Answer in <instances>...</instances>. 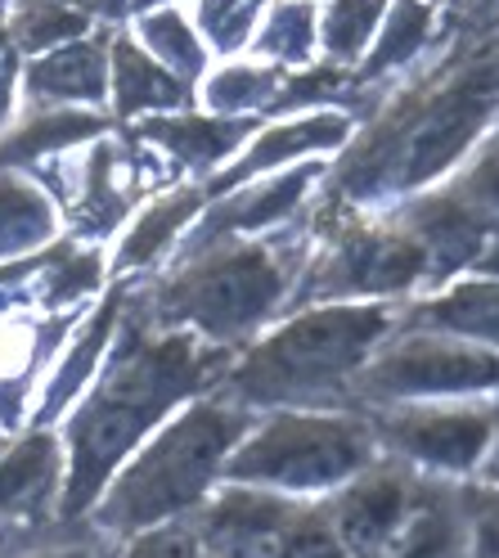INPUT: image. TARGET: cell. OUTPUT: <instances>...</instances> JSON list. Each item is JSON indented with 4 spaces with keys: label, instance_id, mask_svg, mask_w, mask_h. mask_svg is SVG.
<instances>
[{
    "label": "cell",
    "instance_id": "obj_8",
    "mask_svg": "<svg viewBox=\"0 0 499 558\" xmlns=\"http://www.w3.org/2000/svg\"><path fill=\"white\" fill-rule=\"evenodd\" d=\"M490 388H495L490 347H473L441 333H397V342L374 347V356L351 374L346 410L490 397Z\"/></svg>",
    "mask_w": 499,
    "mask_h": 558
},
{
    "label": "cell",
    "instance_id": "obj_11",
    "mask_svg": "<svg viewBox=\"0 0 499 558\" xmlns=\"http://www.w3.org/2000/svg\"><path fill=\"white\" fill-rule=\"evenodd\" d=\"M423 477H427L423 469L397 456H378L369 469H361L351 482L338 486V496L325 505L346 558H374L382 549V541L401 527V518L418 500Z\"/></svg>",
    "mask_w": 499,
    "mask_h": 558
},
{
    "label": "cell",
    "instance_id": "obj_36",
    "mask_svg": "<svg viewBox=\"0 0 499 558\" xmlns=\"http://www.w3.org/2000/svg\"><path fill=\"white\" fill-rule=\"evenodd\" d=\"M162 5H171V0H131V10H135V14H145V10H162Z\"/></svg>",
    "mask_w": 499,
    "mask_h": 558
},
{
    "label": "cell",
    "instance_id": "obj_26",
    "mask_svg": "<svg viewBox=\"0 0 499 558\" xmlns=\"http://www.w3.org/2000/svg\"><path fill=\"white\" fill-rule=\"evenodd\" d=\"M315 27H319V10L315 0H270L266 5V23L261 32H253V46L261 59H270L275 68H306L315 54Z\"/></svg>",
    "mask_w": 499,
    "mask_h": 558
},
{
    "label": "cell",
    "instance_id": "obj_28",
    "mask_svg": "<svg viewBox=\"0 0 499 558\" xmlns=\"http://www.w3.org/2000/svg\"><path fill=\"white\" fill-rule=\"evenodd\" d=\"M283 73L289 68H275V63H226L221 73L203 77V104L217 118H261Z\"/></svg>",
    "mask_w": 499,
    "mask_h": 558
},
{
    "label": "cell",
    "instance_id": "obj_31",
    "mask_svg": "<svg viewBox=\"0 0 499 558\" xmlns=\"http://www.w3.org/2000/svg\"><path fill=\"white\" fill-rule=\"evenodd\" d=\"M270 0H198V32L211 50L234 54L253 41L257 19Z\"/></svg>",
    "mask_w": 499,
    "mask_h": 558
},
{
    "label": "cell",
    "instance_id": "obj_7",
    "mask_svg": "<svg viewBox=\"0 0 499 558\" xmlns=\"http://www.w3.org/2000/svg\"><path fill=\"white\" fill-rule=\"evenodd\" d=\"M211 558H346L325 500L279 496L266 486H226L190 513Z\"/></svg>",
    "mask_w": 499,
    "mask_h": 558
},
{
    "label": "cell",
    "instance_id": "obj_22",
    "mask_svg": "<svg viewBox=\"0 0 499 558\" xmlns=\"http://www.w3.org/2000/svg\"><path fill=\"white\" fill-rule=\"evenodd\" d=\"M126 293H131V284H118L109 298L99 302V311L90 316V325L82 329V338H77L73 347H68L63 365L54 369L50 388L41 392V405H37V428H46L50 418H59L68 405L77 401V392L90 383L95 365L104 361V347H109V338L118 333V320H122V311H126Z\"/></svg>",
    "mask_w": 499,
    "mask_h": 558
},
{
    "label": "cell",
    "instance_id": "obj_4",
    "mask_svg": "<svg viewBox=\"0 0 499 558\" xmlns=\"http://www.w3.org/2000/svg\"><path fill=\"white\" fill-rule=\"evenodd\" d=\"M397 306L387 302H329L297 311L266 338L247 342L243 356L217 378V397L257 410H346L351 374L374 347L397 329Z\"/></svg>",
    "mask_w": 499,
    "mask_h": 558
},
{
    "label": "cell",
    "instance_id": "obj_23",
    "mask_svg": "<svg viewBox=\"0 0 499 558\" xmlns=\"http://www.w3.org/2000/svg\"><path fill=\"white\" fill-rule=\"evenodd\" d=\"M59 234V213L41 185L0 171V262H19Z\"/></svg>",
    "mask_w": 499,
    "mask_h": 558
},
{
    "label": "cell",
    "instance_id": "obj_34",
    "mask_svg": "<svg viewBox=\"0 0 499 558\" xmlns=\"http://www.w3.org/2000/svg\"><path fill=\"white\" fill-rule=\"evenodd\" d=\"M95 549H99V536H77V541H54V545L27 549L14 558H95Z\"/></svg>",
    "mask_w": 499,
    "mask_h": 558
},
{
    "label": "cell",
    "instance_id": "obj_33",
    "mask_svg": "<svg viewBox=\"0 0 499 558\" xmlns=\"http://www.w3.org/2000/svg\"><path fill=\"white\" fill-rule=\"evenodd\" d=\"M19 73H23V54L10 41L5 19H0V131H5L10 113H14V90H19Z\"/></svg>",
    "mask_w": 499,
    "mask_h": 558
},
{
    "label": "cell",
    "instance_id": "obj_27",
    "mask_svg": "<svg viewBox=\"0 0 499 558\" xmlns=\"http://www.w3.org/2000/svg\"><path fill=\"white\" fill-rule=\"evenodd\" d=\"M139 46H145L171 77H181L185 86H194L203 73H207V50L198 41L194 23L175 10V5H162V10H145L139 14Z\"/></svg>",
    "mask_w": 499,
    "mask_h": 558
},
{
    "label": "cell",
    "instance_id": "obj_24",
    "mask_svg": "<svg viewBox=\"0 0 499 558\" xmlns=\"http://www.w3.org/2000/svg\"><path fill=\"white\" fill-rule=\"evenodd\" d=\"M203 185H190V190H175L167 198H158L154 207H145V217L131 226V234L122 239V248L113 257V275H126V270H145L154 266L171 243L181 234L198 213H203Z\"/></svg>",
    "mask_w": 499,
    "mask_h": 558
},
{
    "label": "cell",
    "instance_id": "obj_13",
    "mask_svg": "<svg viewBox=\"0 0 499 558\" xmlns=\"http://www.w3.org/2000/svg\"><path fill=\"white\" fill-rule=\"evenodd\" d=\"M486 486H459L450 477L427 473L418 500L401 518V527L382 541L374 558H473V518Z\"/></svg>",
    "mask_w": 499,
    "mask_h": 558
},
{
    "label": "cell",
    "instance_id": "obj_17",
    "mask_svg": "<svg viewBox=\"0 0 499 558\" xmlns=\"http://www.w3.org/2000/svg\"><path fill=\"white\" fill-rule=\"evenodd\" d=\"M113 131V118L99 109H77V104H27L23 118L0 131V171L19 167H41L46 158L82 145V140H99Z\"/></svg>",
    "mask_w": 499,
    "mask_h": 558
},
{
    "label": "cell",
    "instance_id": "obj_12",
    "mask_svg": "<svg viewBox=\"0 0 499 558\" xmlns=\"http://www.w3.org/2000/svg\"><path fill=\"white\" fill-rule=\"evenodd\" d=\"M145 171H158L154 158H139V140L126 135L118 140H95V149L77 167L73 190H68V226L82 239H104L113 234L126 213L135 207L139 190H145Z\"/></svg>",
    "mask_w": 499,
    "mask_h": 558
},
{
    "label": "cell",
    "instance_id": "obj_6",
    "mask_svg": "<svg viewBox=\"0 0 499 558\" xmlns=\"http://www.w3.org/2000/svg\"><path fill=\"white\" fill-rule=\"evenodd\" d=\"M378 456V437L355 410H275L221 460L217 477L234 486L306 496L338 492Z\"/></svg>",
    "mask_w": 499,
    "mask_h": 558
},
{
    "label": "cell",
    "instance_id": "obj_38",
    "mask_svg": "<svg viewBox=\"0 0 499 558\" xmlns=\"http://www.w3.org/2000/svg\"><path fill=\"white\" fill-rule=\"evenodd\" d=\"M198 558H211V554H198Z\"/></svg>",
    "mask_w": 499,
    "mask_h": 558
},
{
    "label": "cell",
    "instance_id": "obj_32",
    "mask_svg": "<svg viewBox=\"0 0 499 558\" xmlns=\"http://www.w3.org/2000/svg\"><path fill=\"white\" fill-rule=\"evenodd\" d=\"M203 545L194 536V522L190 513L162 522V527H149V532H135L131 545L122 549V558H198Z\"/></svg>",
    "mask_w": 499,
    "mask_h": 558
},
{
    "label": "cell",
    "instance_id": "obj_9",
    "mask_svg": "<svg viewBox=\"0 0 499 558\" xmlns=\"http://www.w3.org/2000/svg\"><path fill=\"white\" fill-rule=\"evenodd\" d=\"M378 437V450L397 456L423 473L454 477L473 473L495 437V401L482 397L477 405H437V401H405V405H378L355 410Z\"/></svg>",
    "mask_w": 499,
    "mask_h": 558
},
{
    "label": "cell",
    "instance_id": "obj_30",
    "mask_svg": "<svg viewBox=\"0 0 499 558\" xmlns=\"http://www.w3.org/2000/svg\"><path fill=\"white\" fill-rule=\"evenodd\" d=\"M329 99H342L351 109V68H342V63H306V68L283 73L279 90L266 104V113H275V118L279 113H302V109H315V104H329Z\"/></svg>",
    "mask_w": 499,
    "mask_h": 558
},
{
    "label": "cell",
    "instance_id": "obj_15",
    "mask_svg": "<svg viewBox=\"0 0 499 558\" xmlns=\"http://www.w3.org/2000/svg\"><path fill=\"white\" fill-rule=\"evenodd\" d=\"M351 145V113H306V118H289V122H275L266 131H257L253 149L243 158H234L226 171L203 181V198H221L247 181H261L266 171L275 167H289L302 154H319V149H342Z\"/></svg>",
    "mask_w": 499,
    "mask_h": 558
},
{
    "label": "cell",
    "instance_id": "obj_5",
    "mask_svg": "<svg viewBox=\"0 0 499 558\" xmlns=\"http://www.w3.org/2000/svg\"><path fill=\"white\" fill-rule=\"evenodd\" d=\"M253 424L257 418L247 410L221 397H198L113 477V486H104L86 513V527L99 541H122L181 513H194L207 486L217 482L221 460L253 433Z\"/></svg>",
    "mask_w": 499,
    "mask_h": 558
},
{
    "label": "cell",
    "instance_id": "obj_25",
    "mask_svg": "<svg viewBox=\"0 0 499 558\" xmlns=\"http://www.w3.org/2000/svg\"><path fill=\"white\" fill-rule=\"evenodd\" d=\"M0 19H5L19 54H46L68 41H82L90 32V19L73 0H10V5H0Z\"/></svg>",
    "mask_w": 499,
    "mask_h": 558
},
{
    "label": "cell",
    "instance_id": "obj_16",
    "mask_svg": "<svg viewBox=\"0 0 499 558\" xmlns=\"http://www.w3.org/2000/svg\"><path fill=\"white\" fill-rule=\"evenodd\" d=\"M109 37L113 32L104 27L95 37L68 41L59 50H46L37 63L23 68V90L27 104H104L109 95Z\"/></svg>",
    "mask_w": 499,
    "mask_h": 558
},
{
    "label": "cell",
    "instance_id": "obj_29",
    "mask_svg": "<svg viewBox=\"0 0 499 558\" xmlns=\"http://www.w3.org/2000/svg\"><path fill=\"white\" fill-rule=\"evenodd\" d=\"M382 14H387V0H329V5L319 10L315 46H325L329 63L351 68L374 41Z\"/></svg>",
    "mask_w": 499,
    "mask_h": 558
},
{
    "label": "cell",
    "instance_id": "obj_37",
    "mask_svg": "<svg viewBox=\"0 0 499 558\" xmlns=\"http://www.w3.org/2000/svg\"><path fill=\"white\" fill-rule=\"evenodd\" d=\"M0 450H5V428H0Z\"/></svg>",
    "mask_w": 499,
    "mask_h": 558
},
{
    "label": "cell",
    "instance_id": "obj_1",
    "mask_svg": "<svg viewBox=\"0 0 499 558\" xmlns=\"http://www.w3.org/2000/svg\"><path fill=\"white\" fill-rule=\"evenodd\" d=\"M495 113V0H450L446 46L405 68V82L369 104V122L342 145L325 198L306 221L361 217L387 198H410L468 154Z\"/></svg>",
    "mask_w": 499,
    "mask_h": 558
},
{
    "label": "cell",
    "instance_id": "obj_14",
    "mask_svg": "<svg viewBox=\"0 0 499 558\" xmlns=\"http://www.w3.org/2000/svg\"><path fill=\"white\" fill-rule=\"evenodd\" d=\"M325 171L329 167H319V162H302L293 171H279V177H270V181H247V185L221 194L217 207H203L198 213V226L185 234L181 253H198V248H207V243H221V239H234V234H261V230L283 226L302 207L311 185H319Z\"/></svg>",
    "mask_w": 499,
    "mask_h": 558
},
{
    "label": "cell",
    "instance_id": "obj_21",
    "mask_svg": "<svg viewBox=\"0 0 499 558\" xmlns=\"http://www.w3.org/2000/svg\"><path fill=\"white\" fill-rule=\"evenodd\" d=\"M495 302L499 289L495 279H463V284L446 289L441 298L414 302L410 311L397 316L391 333H441V338H459V342H477V347H495Z\"/></svg>",
    "mask_w": 499,
    "mask_h": 558
},
{
    "label": "cell",
    "instance_id": "obj_19",
    "mask_svg": "<svg viewBox=\"0 0 499 558\" xmlns=\"http://www.w3.org/2000/svg\"><path fill=\"white\" fill-rule=\"evenodd\" d=\"M109 86H113V122H135L154 113H185L194 90L171 77L167 68L139 46L135 37L118 32L109 37Z\"/></svg>",
    "mask_w": 499,
    "mask_h": 558
},
{
    "label": "cell",
    "instance_id": "obj_35",
    "mask_svg": "<svg viewBox=\"0 0 499 558\" xmlns=\"http://www.w3.org/2000/svg\"><path fill=\"white\" fill-rule=\"evenodd\" d=\"M73 5L90 19V23H104V27H113L131 14V0H73Z\"/></svg>",
    "mask_w": 499,
    "mask_h": 558
},
{
    "label": "cell",
    "instance_id": "obj_18",
    "mask_svg": "<svg viewBox=\"0 0 499 558\" xmlns=\"http://www.w3.org/2000/svg\"><path fill=\"white\" fill-rule=\"evenodd\" d=\"M433 27H437L433 0H387V14L374 32L369 54H361V68H351V113H361L365 90L405 73L433 50Z\"/></svg>",
    "mask_w": 499,
    "mask_h": 558
},
{
    "label": "cell",
    "instance_id": "obj_3",
    "mask_svg": "<svg viewBox=\"0 0 499 558\" xmlns=\"http://www.w3.org/2000/svg\"><path fill=\"white\" fill-rule=\"evenodd\" d=\"M315 253V234L302 226L261 230L253 239H221L198 253H181L154 289L135 293L131 306L154 329H190L217 347H243L279 311H289L297 275Z\"/></svg>",
    "mask_w": 499,
    "mask_h": 558
},
{
    "label": "cell",
    "instance_id": "obj_10",
    "mask_svg": "<svg viewBox=\"0 0 499 558\" xmlns=\"http://www.w3.org/2000/svg\"><path fill=\"white\" fill-rule=\"evenodd\" d=\"M63 486V446L50 428H32L0 460V558L77 541L59 532L54 500Z\"/></svg>",
    "mask_w": 499,
    "mask_h": 558
},
{
    "label": "cell",
    "instance_id": "obj_39",
    "mask_svg": "<svg viewBox=\"0 0 499 558\" xmlns=\"http://www.w3.org/2000/svg\"><path fill=\"white\" fill-rule=\"evenodd\" d=\"M433 5H437V0H433Z\"/></svg>",
    "mask_w": 499,
    "mask_h": 558
},
{
    "label": "cell",
    "instance_id": "obj_20",
    "mask_svg": "<svg viewBox=\"0 0 499 558\" xmlns=\"http://www.w3.org/2000/svg\"><path fill=\"white\" fill-rule=\"evenodd\" d=\"M261 118H198V113H154L139 118L126 135H135L145 149H167L181 167L211 171L230 158L247 135H257Z\"/></svg>",
    "mask_w": 499,
    "mask_h": 558
},
{
    "label": "cell",
    "instance_id": "obj_2",
    "mask_svg": "<svg viewBox=\"0 0 499 558\" xmlns=\"http://www.w3.org/2000/svg\"><path fill=\"white\" fill-rule=\"evenodd\" d=\"M234 361L230 347H217L190 329H154L131 306L118 320L113 352L104 361V374L90 397L68 414L63 428V486H59V532L68 536H95L86 527V513L122 469V460L145 441L162 418L185 405L190 397H207L217 378Z\"/></svg>",
    "mask_w": 499,
    "mask_h": 558
}]
</instances>
